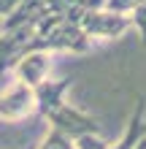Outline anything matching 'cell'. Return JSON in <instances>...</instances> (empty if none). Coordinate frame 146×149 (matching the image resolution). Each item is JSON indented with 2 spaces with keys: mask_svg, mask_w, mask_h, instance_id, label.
Segmentation results:
<instances>
[{
  "mask_svg": "<svg viewBox=\"0 0 146 149\" xmlns=\"http://www.w3.org/2000/svg\"><path fill=\"white\" fill-rule=\"evenodd\" d=\"M76 149H108V141H103L100 133H84L79 138H73Z\"/></svg>",
  "mask_w": 146,
  "mask_h": 149,
  "instance_id": "obj_7",
  "label": "cell"
},
{
  "mask_svg": "<svg viewBox=\"0 0 146 149\" xmlns=\"http://www.w3.org/2000/svg\"><path fill=\"white\" fill-rule=\"evenodd\" d=\"M143 136H146V106H143V98H138L135 111L130 114V122H127L125 133L119 136L116 144H108V149H135V144Z\"/></svg>",
  "mask_w": 146,
  "mask_h": 149,
  "instance_id": "obj_5",
  "label": "cell"
},
{
  "mask_svg": "<svg viewBox=\"0 0 146 149\" xmlns=\"http://www.w3.org/2000/svg\"><path fill=\"white\" fill-rule=\"evenodd\" d=\"M68 90H71V79H54V76L41 87H35V100H38L35 114H41L49 127L65 133L68 138H79L84 133H100V125L95 117L68 103L65 98Z\"/></svg>",
  "mask_w": 146,
  "mask_h": 149,
  "instance_id": "obj_1",
  "label": "cell"
},
{
  "mask_svg": "<svg viewBox=\"0 0 146 149\" xmlns=\"http://www.w3.org/2000/svg\"><path fill=\"white\" fill-rule=\"evenodd\" d=\"M38 100H35V90L22 81H14L0 92V119L3 122H19L30 114H35Z\"/></svg>",
  "mask_w": 146,
  "mask_h": 149,
  "instance_id": "obj_4",
  "label": "cell"
},
{
  "mask_svg": "<svg viewBox=\"0 0 146 149\" xmlns=\"http://www.w3.org/2000/svg\"><path fill=\"white\" fill-rule=\"evenodd\" d=\"M81 30L87 33L92 41H116L122 38L127 30L133 27L130 14H119V11H108V8H84L79 16Z\"/></svg>",
  "mask_w": 146,
  "mask_h": 149,
  "instance_id": "obj_2",
  "label": "cell"
},
{
  "mask_svg": "<svg viewBox=\"0 0 146 149\" xmlns=\"http://www.w3.org/2000/svg\"><path fill=\"white\" fill-rule=\"evenodd\" d=\"M38 149H76V146H73V138H68L65 133H60V130L49 127L46 136L41 138Z\"/></svg>",
  "mask_w": 146,
  "mask_h": 149,
  "instance_id": "obj_6",
  "label": "cell"
},
{
  "mask_svg": "<svg viewBox=\"0 0 146 149\" xmlns=\"http://www.w3.org/2000/svg\"><path fill=\"white\" fill-rule=\"evenodd\" d=\"M141 0H106L103 8H108V11H119V14H133V8L138 6Z\"/></svg>",
  "mask_w": 146,
  "mask_h": 149,
  "instance_id": "obj_9",
  "label": "cell"
},
{
  "mask_svg": "<svg viewBox=\"0 0 146 149\" xmlns=\"http://www.w3.org/2000/svg\"><path fill=\"white\" fill-rule=\"evenodd\" d=\"M51 71H54V60H51V52L44 49H30L11 65V76L16 81L27 84V87H41L44 81L51 79Z\"/></svg>",
  "mask_w": 146,
  "mask_h": 149,
  "instance_id": "obj_3",
  "label": "cell"
},
{
  "mask_svg": "<svg viewBox=\"0 0 146 149\" xmlns=\"http://www.w3.org/2000/svg\"><path fill=\"white\" fill-rule=\"evenodd\" d=\"M19 3H22V0H0V19H3V16H8Z\"/></svg>",
  "mask_w": 146,
  "mask_h": 149,
  "instance_id": "obj_10",
  "label": "cell"
},
{
  "mask_svg": "<svg viewBox=\"0 0 146 149\" xmlns=\"http://www.w3.org/2000/svg\"><path fill=\"white\" fill-rule=\"evenodd\" d=\"M130 19H133V27L138 30V36H141V41H143V46H146V0H141V3L133 8Z\"/></svg>",
  "mask_w": 146,
  "mask_h": 149,
  "instance_id": "obj_8",
  "label": "cell"
}]
</instances>
